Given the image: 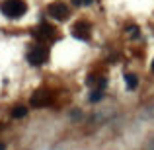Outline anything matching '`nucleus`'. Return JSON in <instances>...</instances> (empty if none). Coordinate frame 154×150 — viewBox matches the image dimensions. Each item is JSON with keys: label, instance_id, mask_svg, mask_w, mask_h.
<instances>
[{"label": "nucleus", "instance_id": "nucleus-1", "mask_svg": "<svg viewBox=\"0 0 154 150\" xmlns=\"http://www.w3.org/2000/svg\"><path fill=\"white\" fill-rule=\"evenodd\" d=\"M0 10H2V14L6 16V18L18 20L27 12V4L23 2V0H6V2L0 6Z\"/></svg>", "mask_w": 154, "mask_h": 150}, {"label": "nucleus", "instance_id": "nucleus-2", "mask_svg": "<svg viewBox=\"0 0 154 150\" xmlns=\"http://www.w3.org/2000/svg\"><path fill=\"white\" fill-rule=\"evenodd\" d=\"M47 57H49V51H47L45 47H41V45H35L33 49L27 53V60H29L33 66H41V64L47 60Z\"/></svg>", "mask_w": 154, "mask_h": 150}, {"label": "nucleus", "instance_id": "nucleus-3", "mask_svg": "<svg viewBox=\"0 0 154 150\" xmlns=\"http://www.w3.org/2000/svg\"><path fill=\"white\" fill-rule=\"evenodd\" d=\"M49 16L55 20H59V22H63V20H66L68 16H70V10H68L66 4L63 2H53L49 6Z\"/></svg>", "mask_w": 154, "mask_h": 150}, {"label": "nucleus", "instance_id": "nucleus-4", "mask_svg": "<svg viewBox=\"0 0 154 150\" xmlns=\"http://www.w3.org/2000/svg\"><path fill=\"white\" fill-rule=\"evenodd\" d=\"M90 33H92V29H90V23L88 22H76L72 26V35L76 39H80V41H88Z\"/></svg>", "mask_w": 154, "mask_h": 150}, {"label": "nucleus", "instance_id": "nucleus-5", "mask_svg": "<svg viewBox=\"0 0 154 150\" xmlns=\"http://www.w3.org/2000/svg\"><path fill=\"white\" fill-rule=\"evenodd\" d=\"M49 101H51L49 92L47 90H37L33 96H31V107H45Z\"/></svg>", "mask_w": 154, "mask_h": 150}, {"label": "nucleus", "instance_id": "nucleus-6", "mask_svg": "<svg viewBox=\"0 0 154 150\" xmlns=\"http://www.w3.org/2000/svg\"><path fill=\"white\" fill-rule=\"evenodd\" d=\"M33 35L37 39H49V37L55 35V29H53L49 23H39V26L33 29Z\"/></svg>", "mask_w": 154, "mask_h": 150}, {"label": "nucleus", "instance_id": "nucleus-7", "mask_svg": "<svg viewBox=\"0 0 154 150\" xmlns=\"http://www.w3.org/2000/svg\"><path fill=\"white\" fill-rule=\"evenodd\" d=\"M125 82H127V86H129V90H135L137 88V82H139V78H137L135 74H125Z\"/></svg>", "mask_w": 154, "mask_h": 150}, {"label": "nucleus", "instance_id": "nucleus-8", "mask_svg": "<svg viewBox=\"0 0 154 150\" xmlns=\"http://www.w3.org/2000/svg\"><path fill=\"white\" fill-rule=\"evenodd\" d=\"M27 113V107H23V105H18V107L12 109V117H16V119H22V117H26Z\"/></svg>", "mask_w": 154, "mask_h": 150}, {"label": "nucleus", "instance_id": "nucleus-9", "mask_svg": "<svg viewBox=\"0 0 154 150\" xmlns=\"http://www.w3.org/2000/svg\"><path fill=\"white\" fill-rule=\"evenodd\" d=\"M88 99H90V101H100V99H102V90H94Z\"/></svg>", "mask_w": 154, "mask_h": 150}, {"label": "nucleus", "instance_id": "nucleus-10", "mask_svg": "<svg viewBox=\"0 0 154 150\" xmlns=\"http://www.w3.org/2000/svg\"><path fill=\"white\" fill-rule=\"evenodd\" d=\"M72 2H74L76 6H90L92 0H72Z\"/></svg>", "mask_w": 154, "mask_h": 150}, {"label": "nucleus", "instance_id": "nucleus-11", "mask_svg": "<svg viewBox=\"0 0 154 150\" xmlns=\"http://www.w3.org/2000/svg\"><path fill=\"white\" fill-rule=\"evenodd\" d=\"M129 33H131V37H139V29L137 27H129Z\"/></svg>", "mask_w": 154, "mask_h": 150}, {"label": "nucleus", "instance_id": "nucleus-12", "mask_svg": "<svg viewBox=\"0 0 154 150\" xmlns=\"http://www.w3.org/2000/svg\"><path fill=\"white\" fill-rule=\"evenodd\" d=\"M148 150H154V136L150 139V142H148Z\"/></svg>", "mask_w": 154, "mask_h": 150}, {"label": "nucleus", "instance_id": "nucleus-13", "mask_svg": "<svg viewBox=\"0 0 154 150\" xmlns=\"http://www.w3.org/2000/svg\"><path fill=\"white\" fill-rule=\"evenodd\" d=\"M0 150H6V146H4V144H2V142H0Z\"/></svg>", "mask_w": 154, "mask_h": 150}, {"label": "nucleus", "instance_id": "nucleus-14", "mask_svg": "<svg viewBox=\"0 0 154 150\" xmlns=\"http://www.w3.org/2000/svg\"><path fill=\"white\" fill-rule=\"evenodd\" d=\"M152 72H154V60H152Z\"/></svg>", "mask_w": 154, "mask_h": 150}]
</instances>
